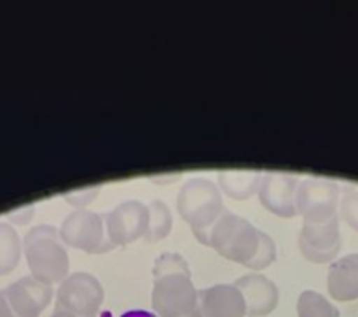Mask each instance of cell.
<instances>
[{"mask_svg":"<svg viewBox=\"0 0 358 317\" xmlns=\"http://www.w3.org/2000/svg\"><path fill=\"white\" fill-rule=\"evenodd\" d=\"M22 254L36 280L45 284H62L69 276V256L60 230L50 224L30 228L22 239Z\"/></svg>","mask_w":358,"mask_h":317,"instance_id":"6da1fadb","label":"cell"},{"mask_svg":"<svg viewBox=\"0 0 358 317\" xmlns=\"http://www.w3.org/2000/svg\"><path fill=\"white\" fill-rule=\"evenodd\" d=\"M176 207L179 217L189 224L194 237L203 246L207 245L209 230L228 211L224 207L222 192L218 185L207 178L187 179L179 189Z\"/></svg>","mask_w":358,"mask_h":317,"instance_id":"7a4b0ae2","label":"cell"},{"mask_svg":"<svg viewBox=\"0 0 358 317\" xmlns=\"http://www.w3.org/2000/svg\"><path fill=\"white\" fill-rule=\"evenodd\" d=\"M228 262L248 265L259 246V230L246 218L226 211L209 230L207 245Z\"/></svg>","mask_w":358,"mask_h":317,"instance_id":"3957f363","label":"cell"},{"mask_svg":"<svg viewBox=\"0 0 358 317\" xmlns=\"http://www.w3.org/2000/svg\"><path fill=\"white\" fill-rule=\"evenodd\" d=\"M151 307L159 317H201L198 290L190 274H164L153 279Z\"/></svg>","mask_w":358,"mask_h":317,"instance_id":"277c9868","label":"cell"},{"mask_svg":"<svg viewBox=\"0 0 358 317\" xmlns=\"http://www.w3.org/2000/svg\"><path fill=\"white\" fill-rule=\"evenodd\" d=\"M64 243L86 254H105L116 246L106 235L105 217L88 209H75L64 218L60 226Z\"/></svg>","mask_w":358,"mask_h":317,"instance_id":"5b68a950","label":"cell"},{"mask_svg":"<svg viewBox=\"0 0 358 317\" xmlns=\"http://www.w3.org/2000/svg\"><path fill=\"white\" fill-rule=\"evenodd\" d=\"M105 301V290L94 274L73 273L58 288L56 308L75 317H97Z\"/></svg>","mask_w":358,"mask_h":317,"instance_id":"8992f818","label":"cell"},{"mask_svg":"<svg viewBox=\"0 0 358 317\" xmlns=\"http://www.w3.org/2000/svg\"><path fill=\"white\" fill-rule=\"evenodd\" d=\"M299 251L304 260L317 265L334 262L341 251L340 215L324 220H302Z\"/></svg>","mask_w":358,"mask_h":317,"instance_id":"52a82bcc","label":"cell"},{"mask_svg":"<svg viewBox=\"0 0 358 317\" xmlns=\"http://www.w3.org/2000/svg\"><path fill=\"white\" fill-rule=\"evenodd\" d=\"M340 200V187L327 178L302 179L296 189V215L302 220H324L336 217Z\"/></svg>","mask_w":358,"mask_h":317,"instance_id":"ba28073f","label":"cell"},{"mask_svg":"<svg viewBox=\"0 0 358 317\" xmlns=\"http://www.w3.org/2000/svg\"><path fill=\"white\" fill-rule=\"evenodd\" d=\"M106 235L114 246H127L144 239L150 226V209L138 200L122 202L105 215Z\"/></svg>","mask_w":358,"mask_h":317,"instance_id":"9c48e42d","label":"cell"},{"mask_svg":"<svg viewBox=\"0 0 358 317\" xmlns=\"http://www.w3.org/2000/svg\"><path fill=\"white\" fill-rule=\"evenodd\" d=\"M11 317H39L52 301V286L30 274L0 291Z\"/></svg>","mask_w":358,"mask_h":317,"instance_id":"30bf717a","label":"cell"},{"mask_svg":"<svg viewBox=\"0 0 358 317\" xmlns=\"http://www.w3.org/2000/svg\"><path fill=\"white\" fill-rule=\"evenodd\" d=\"M301 179L293 174L265 172L257 190V198L268 213L280 218H293L296 215V189Z\"/></svg>","mask_w":358,"mask_h":317,"instance_id":"8fae6325","label":"cell"},{"mask_svg":"<svg viewBox=\"0 0 358 317\" xmlns=\"http://www.w3.org/2000/svg\"><path fill=\"white\" fill-rule=\"evenodd\" d=\"M235 288L243 293L246 317H265L278 307L280 291L273 280L262 273H248L235 280Z\"/></svg>","mask_w":358,"mask_h":317,"instance_id":"7c38bea8","label":"cell"},{"mask_svg":"<svg viewBox=\"0 0 358 317\" xmlns=\"http://www.w3.org/2000/svg\"><path fill=\"white\" fill-rule=\"evenodd\" d=\"M201 317H246V304L235 284H215L198 291Z\"/></svg>","mask_w":358,"mask_h":317,"instance_id":"4fadbf2b","label":"cell"},{"mask_svg":"<svg viewBox=\"0 0 358 317\" xmlns=\"http://www.w3.org/2000/svg\"><path fill=\"white\" fill-rule=\"evenodd\" d=\"M327 290L338 302L358 301V254H347L330 263Z\"/></svg>","mask_w":358,"mask_h":317,"instance_id":"5bb4252c","label":"cell"},{"mask_svg":"<svg viewBox=\"0 0 358 317\" xmlns=\"http://www.w3.org/2000/svg\"><path fill=\"white\" fill-rule=\"evenodd\" d=\"M263 172L259 170H222L217 174V185L231 200H248L259 190Z\"/></svg>","mask_w":358,"mask_h":317,"instance_id":"9a60e30c","label":"cell"},{"mask_svg":"<svg viewBox=\"0 0 358 317\" xmlns=\"http://www.w3.org/2000/svg\"><path fill=\"white\" fill-rule=\"evenodd\" d=\"M22 241L17 230L8 223H0V276L15 271L21 262Z\"/></svg>","mask_w":358,"mask_h":317,"instance_id":"2e32d148","label":"cell"},{"mask_svg":"<svg viewBox=\"0 0 358 317\" xmlns=\"http://www.w3.org/2000/svg\"><path fill=\"white\" fill-rule=\"evenodd\" d=\"M148 209H150V226H148V232L144 235V241H148V243H159V241L168 237V234L172 232V211L161 200L151 202Z\"/></svg>","mask_w":358,"mask_h":317,"instance_id":"e0dca14e","label":"cell"},{"mask_svg":"<svg viewBox=\"0 0 358 317\" xmlns=\"http://www.w3.org/2000/svg\"><path fill=\"white\" fill-rule=\"evenodd\" d=\"M299 317H340V310L317 291H302L296 301Z\"/></svg>","mask_w":358,"mask_h":317,"instance_id":"ac0fdd59","label":"cell"},{"mask_svg":"<svg viewBox=\"0 0 358 317\" xmlns=\"http://www.w3.org/2000/svg\"><path fill=\"white\" fill-rule=\"evenodd\" d=\"M164 274H190V267L187 260L176 252H162L153 263V279Z\"/></svg>","mask_w":358,"mask_h":317,"instance_id":"d6986e66","label":"cell"},{"mask_svg":"<svg viewBox=\"0 0 358 317\" xmlns=\"http://www.w3.org/2000/svg\"><path fill=\"white\" fill-rule=\"evenodd\" d=\"M274 260H276V245H274L273 237L259 230V246H257L256 256L246 265V269H250L252 273L263 271L268 265H273Z\"/></svg>","mask_w":358,"mask_h":317,"instance_id":"ffe728a7","label":"cell"},{"mask_svg":"<svg viewBox=\"0 0 358 317\" xmlns=\"http://www.w3.org/2000/svg\"><path fill=\"white\" fill-rule=\"evenodd\" d=\"M340 217L343 218V223L358 232V189H345L340 202Z\"/></svg>","mask_w":358,"mask_h":317,"instance_id":"44dd1931","label":"cell"},{"mask_svg":"<svg viewBox=\"0 0 358 317\" xmlns=\"http://www.w3.org/2000/svg\"><path fill=\"white\" fill-rule=\"evenodd\" d=\"M99 192H101V185H94V187H86V189L66 192L64 198H66L67 204H71L73 207H77V209H86V206H90V204L99 196Z\"/></svg>","mask_w":358,"mask_h":317,"instance_id":"7402d4cb","label":"cell"},{"mask_svg":"<svg viewBox=\"0 0 358 317\" xmlns=\"http://www.w3.org/2000/svg\"><path fill=\"white\" fill-rule=\"evenodd\" d=\"M8 217L11 218V220H15V224H27L30 218L34 217V207H24V209H19V211L15 213H10Z\"/></svg>","mask_w":358,"mask_h":317,"instance_id":"603a6c76","label":"cell"},{"mask_svg":"<svg viewBox=\"0 0 358 317\" xmlns=\"http://www.w3.org/2000/svg\"><path fill=\"white\" fill-rule=\"evenodd\" d=\"M120 317H159V316L153 312H148V310H129V312H125Z\"/></svg>","mask_w":358,"mask_h":317,"instance_id":"cb8c5ba5","label":"cell"},{"mask_svg":"<svg viewBox=\"0 0 358 317\" xmlns=\"http://www.w3.org/2000/svg\"><path fill=\"white\" fill-rule=\"evenodd\" d=\"M0 317H11L10 310H8V304H6V301L2 299V295H0Z\"/></svg>","mask_w":358,"mask_h":317,"instance_id":"d4e9b609","label":"cell"},{"mask_svg":"<svg viewBox=\"0 0 358 317\" xmlns=\"http://www.w3.org/2000/svg\"><path fill=\"white\" fill-rule=\"evenodd\" d=\"M50 317H75L73 316V314H69V312H62V310H55V314H52V316Z\"/></svg>","mask_w":358,"mask_h":317,"instance_id":"484cf974","label":"cell"}]
</instances>
